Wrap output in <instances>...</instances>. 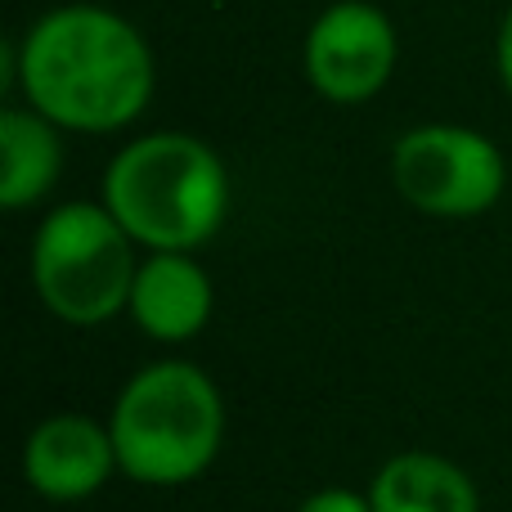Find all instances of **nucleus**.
<instances>
[{"label": "nucleus", "mask_w": 512, "mask_h": 512, "mask_svg": "<svg viewBox=\"0 0 512 512\" xmlns=\"http://www.w3.org/2000/svg\"><path fill=\"white\" fill-rule=\"evenodd\" d=\"M5 90L72 135H117L144 117L158 86L153 45L95 0L54 5L5 45Z\"/></svg>", "instance_id": "obj_1"}, {"label": "nucleus", "mask_w": 512, "mask_h": 512, "mask_svg": "<svg viewBox=\"0 0 512 512\" xmlns=\"http://www.w3.org/2000/svg\"><path fill=\"white\" fill-rule=\"evenodd\" d=\"M99 198L144 252H198L225 230L234 189L207 140L144 131L108 158Z\"/></svg>", "instance_id": "obj_2"}, {"label": "nucleus", "mask_w": 512, "mask_h": 512, "mask_svg": "<svg viewBox=\"0 0 512 512\" xmlns=\"http://www.w3.org/2000/svg\"><path fill=\"white\" fill-rule=\"evenodd\" d=\"M225 396L194 360H153L122 382L108 432L122 477L149 490H176L198 481L225 445Z\"/></svg>", "instance_id": "obj_3"}, {"label": "nucleus", "mask_w": 512, "mask_h": 512, "mask_svg": "<svg viewBox=\"0 0 512 512\" xmlns=\"http://www.w3.org/2000/svg\"><path fill=\"white\" fill-rule=\"evenodd\" d=\"M144 248L122 230L104 198H72L41 216L27 248L32 292L59 324L99 328L126 315Z\"/></svg>", "instance_id": "obj_4"}, {"label": "nucleus", "mask_w": 512, "mask_h": 512, "mask_svg": "<svg viewBox=\"0 0 512 512\" xmlns=\"http://www.w3.org/2000/svg\"><path fill=\"white\" fill-rule=\"evenodd\" d=\"M391 185L432 221H472L504 198L508 158L477 126L423 122L391 144Z\"/></svg>", "instance_id": "obj_5"}, {"label": "nucleus", "mask_w": 512, "mask_h": 512, "mask_svg": "<svg viewBox=\"0 0 512 512\" xmlns=\"http://www.w3.org/2000/svg\"><path fill=\"white\" fill-rule=\"evenodd\" d=\"M400 63V32L373 0H333L301 41V72L324 104L360 108L387 90Z\"/></svg>", "instance_id": "obj_6"}, {"label": "nucleus", "mask_w": 512, "mask_h": 512, "mask_svg": "<svg viewBox=\"0 0 512 512\" xmlns=\"http://www.w3.org/2000/svg\"><path fill=\"white\" fill-rule=\"evenodd\" d=\"M18 468H23L27 490L41 495L45 504H81V499H95L122 472V463H117L108 418L59 409L27 432Z\"/></svg>", "instance_id": "obj_7"}, {"label": "nucleus", "mask_w": 512, "mask_h": 512, "mask_svg": "<svg viewBox=\"0 0 512 512\" xmlns=\"http://www.w3.org/2000/svg\"><path fill=\"white\" fill-rule=\"evenodd\" d=\"M216 315V283L198 252H144L131 283L126 319L158 346L203 337Z\"/></svg>", "instance_id": "obj_8"}, {"label": "nucleus", "mask_w": 512, "mask_h": 512, "mask_svg": "<svg viewBox=\"0 0 512 512\" xmlns=\"http://www.w3.org/2000/svg\"><path fill=\"white\" fill-rule=\"evenodd\" d=\"M373 512H481V490L463 463L436 450H400L369 477Z\"/></svg>", "instance_id": "obj_9"}, {"label": "nucleus", "mask_w": 512, "mask_h": 512, "mask_svg": "<svg viewBox=\"0 0 512 512\" xmlns=\"http://www.w3.org/2000/svg\"><path fill=\"white\" fill-rule=\"evenodd\" d=\"M63 135L50 117L27 104L0 113V207L32 212L54 194L63 176Z\"/></svg>", "instance_id": "obj_10"}, {"label": "nucleus", "mask_w": 512, "mask_h": 512, "mask_svg": "<svg viewBox=\"0 0 512 512\" xmlns=\"http://www.w3.org/2000/svg\"><path fill=\"white\" fill-rule=\"evenodd\" d=\"M292 512H373V504H369V490L324 486V490H310Z\"/></svg>", "instance_id": "obj_11"}, {"label": "nucleus", "mask_w": 512, "mask_h": 512, "mask_svg": "<svg viewBox=\"0 0 512 512\" xmlns=\"http://www.w3.org/2000/svg\"><path fill=\"white\" fill-rule=\"evenodd\" d=\"M495 72H499V86H504L512 99V5L504 9L499 32H495Z\"/></svg>", "instance_id": "obj_12"}]
</instances>
